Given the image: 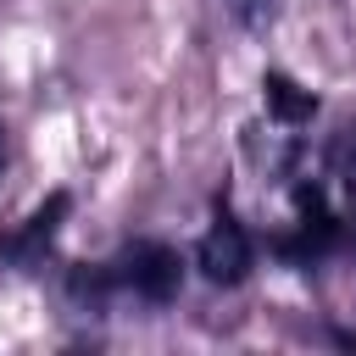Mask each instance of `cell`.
<instances>
[{
	"mask_svg": "<svg viewBox=\"0 0 356 356\" xmlns=\"http://www.w3.org/2000/svg\"><path fill=\"white\" fill-rule=\"evenodd\" d=\"M195 261H200V273H206L211 284H239V278L250 273V239H245V228L222 211V217L206 228Z\"/></svg>",
	"mask_w": 356,
	"mask_h": 356,
	"instance_id": "2",
	"label": "cell"
},
{
	"mask_svg": "<svg viewBox=\"0 0 356 356\" xmlns=\"http://www.w3.org/2000/svg\"><path fill=\"white\" fill-rule=\"evenodd\" d=\"M267 106L284 117V122H306L312 111H317V100H312V89H300V83H289L284 72H267Z\"/></svg>",
	"mask_w": 356,
	"mask_h": 356,
	"instance_id": "4",
	"label": "cell"
},
{
	"mask_svg": "<svg viewBox=\"0 0 356 356\" xmlns=\"http://www.w3.org/2000/svg\"><path fill=\"white\" fill-rule=\"evenodd\" d=\"M67 206H72L67 195H50V200H44V206H39L17 234H6V239H0V261H39V250L56 239V228H61Z\"/></svg>",
	"mask_w": 356,
	"mask_h": 356,
	"instance_id": "3",
	"label": "cell"
},
{
	"mask_svg": "<svg viewBox=\"0 0 356 356\" xmlns=\"http://www.w3.org/2000/svg\"><path fill=\"white\" fill-rule=\"evenodd\" d=\"M117 278L134 289V295H145V300H172L178 295V284H184V261H178V250H167V245H156V239H134L128 250H122V261H117Z\"/></svg>",
	"mask_w": 356,
	"mask_h": 356,
	"instance_id": "1",
	"label": "cell"
},
{
	"mask_svg": "<svg viewBox=\"0 0 356 356\" xmlns=\"http://www.w3.org/2000/svg\"><path fill=\"white\" fill-rule=\"evenodd\" d=\"M350 167H356V128H350Z\"/></svg>",
	"mask_w": 356,
	"mask_h": 356,
	"instance_id": "5",
	"label": "cell"
}]
</instances>
